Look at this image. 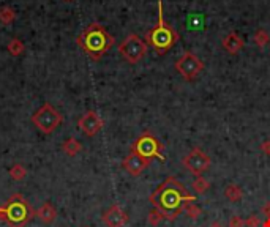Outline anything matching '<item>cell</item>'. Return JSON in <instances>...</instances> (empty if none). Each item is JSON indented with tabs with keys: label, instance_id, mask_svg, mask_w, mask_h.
<instances>
[{
	"label": "cell",
	"instance_id": "cell-21",
	"mask_svg": "<svg viewBox=\"0 0 270 227\" xmlns=\"http://www.w3.org/2000/svg\"><path fill=\"white\" fill-rule=\"evenodd\" d=\"M184 211L188 214V218H191V219H198L201 216V213H202V210H201L194 202H188V204L185 205V208H184Z\"/></svg>",
	"mask_w": 270,
	"mask_h": 227
},
{
	"label": "cell",
	"instance_id": "cell-23",
	"mask_svg": "<svg viewBox=\"0 0 270 227\" xmlns=\"http://www.w3.org/2000/svg\"><path fill=\"white\" fill-rule=\"evenodd\" d=\"M163 219H165V214H163L158 210V208H153V210H150V213H149V223L152 224V226L160 224Z\"/></svg>",
	"mask_w": 270,
	"mask_h": 227
},
{
	"label": "cell",
	"instance_id": "cell-18",
	"mask_svg": "<svg viewBox=\"0 0 270 227\" xmlns=\"http://www.w3.org/2000/svg\"><path fill=\"white\" fill-rule=\"evenodd\" d=\"M24 43L19 40V38H13L10 43H8V52L13 55V57H17V55H21L24 52Z\"/></svg>",
	"mask_w": 270,
	"mask_h": 227
},
{
	"label": "cell",
	"instance_id": "cell-12",
	"mask_svg": "<svg viewBox=\"0 0 270 227\" xmlns=\"http://www.w3.org/2000/svg\"><path fill=\"white\" fill-rule=\"evenodd\" d=\"M103 223L108 227H125L128 223V214L120 205H112L103 213Z\"/></svg>",
	"mask_w": 270,
	"mask_h": 227
},
{
	"label": "cell",
	"instance_id": "cell-19",
	"mask_svg": "<svg viewBox=\"0 0 270 227\" xmlns=\"http://www.w3.org/2000/svg\"><path fill=\"white\" fill-rule=\"evenodd\" d=\"M26 175H27V170H26V167L22 166V164H15V166L10 169V177L13 180H16V181L24 180V178H26Z\"/></svg>",
	"mask_w": 270,
	"mask_h": 227
},
{
	"label": "cell",
	"instance_id": "cell-5",
	"mask_svg": "<svg viewBox=\"0 0 270 227\" xmlns=\"http://www.w3.org/2000/svg\"><path fill=\"white\" fill-rule=\"evenodd\" d=\"M62 122H64L62 114L49 103H45L32 115V123L41 132H45V134H52V132L60 126Z\"/></svg>",
	"mask_w": 270,
	"mask_h": 227
},
{
	"label": "cell",
	"instance_id": "cell-22",
	"mask_svg": "<svg viewBox=\"0 0 270 227\" xmlns=\"http://www.w3.org/2000/svg\"><path fill=\"white\" fill-rule=\"evenodd\" d=\"M191 186H193V189H194V191H196L198 194H202V193H205L207 189L210 188V183L207 181L205 178H202V177H198V178L193 181Z\"/></svg>",
	"mask_w": 270,
	"mask_h": 227
},
{
	"label": "cell",
	"instance_id": "cell-7",
	"mask_svg": "<svg viewBox=\"0 0 270 227\" xmlns=\"http://www.w3.org/2000/svg\"><path fill=\"white\" fill-rule=\"evenodd\" d=\"M118 52L123 57L125 60L131 65H135L139 60H142L147 54V44L144 43L141 36H137L136 33L128 35L125 40L118 44Z\"/></svg>",
	"mask_w": 270,
	"mask_h": 227
},
{
	"label": "cell",
	"instance_id": "cell-26",
	"mask_svg": "<svg viewBox=\"0 0 270 227\" xmlns=\"http://www.w3.org/2000/svg\"><path fill=\"white\" fill-rule=\"evenodd\" d=\"M261 151L264 155H270V139H266V141L261 144Z\"/></svg>",
	"mask_w": 270,
	"mask_h": 227
},
{
	"label": "cell",
	"instance_id": "cell-28",
	"mask_svg": "<svg viewBox=\"0 0 270 227\" xmlns=\"http://www.w3.org/2000/svg\"><path fill=\"white\" fill-rule=\"evenodd\" d=\"M210 227H224V226L219 223V221H213V223L210 224Z\"/></svg>",
	"mask_w": 270,
	"mask_h": 227
},
{
	"label": "cell",
	"instance_id": "cell-24",
	"mask_svg": "<svg viewBox=\"0 0 270 227\" xmlns=\"http://www.w3.org/2000/svg\"><path fill=\"white\" fill-rule=\"evenodd\" d=\"M245 226L247 227H259L261 226V219L257 214H251L250 218L245 219Z\"/></svg>",
	"mask_w": 270,
	"mask_h": 227
},
{
	"label": "cell",
	"instance_id": "cell-29",
	"mask_svg": "<svg viewBox=\"0 0 270 227\" xmlns=\"http://www.w3.org/2000/svg\"><path fill=\"white\" fill-rule=\"evenodd\" d=\"M262 227H270V218H266V221L262 223Z\"/></svg>",
	"mask_w": 270,
	"mask_h": 227
},
{
	"label": "cell",
	"instance_id": "cell-9",
	"mask_svg": "<svg viewBox=\"0 0 270 227\" xmlns=\"http://www.w3.org/2000/svg\"><path fill=\"white\" fill-rule=\"evenodd\" d=\"M212 164V160L210 156L205 153V151H202L201 148H193L190 153H188L185 158H184V166L186 170H190L191 174L194 175H201L204 174L207 169L210 167Z\"/></svg>",
	"mask_w": 270,
	"mask_h": 227
},
{
	"label": "cell",
	"instance_id": "cell-14",
	"mask_svg": "<svg viewBox=\"0 0 270 227\" xmlns=\"http://www.w3.org/2000/svg\"><path fill=\"white\" fill-rule=\"evenodd\" d=\"M36 216H38L45 224H52L55 218H57V210L51 202H45L36 211Z\"/></svg>",
	"mask_w": 270,
	"mask_h": 227
},
{
	"label": "cell",
	"instance_id": "cell-3",
	"mask_svg": "<svg viewBox=\"0 0 270 227\" xmlns=\"http://www.w3.org/2000/svg\"><path fill=\"white\" fill-rule=\"evenodd\" d=\"M35 214L32 205L21 194H13L7 204L0 207V219L10 227H26Z\"/></svg>",
	"mask_w": 270,
	"mask_h": 227
},
{
	"label": "cell",
	"instance_id": "cell-8",
	"mask_svg": "<svg viewBox=\"0 0 270 227\" xmlns=\"http://www.w3.org/2000/svg\"><path fill=\"white\" fill-rule=\"evenodd\" d=\"M202 69H204V62L201 60L196 54L190 52V50L185 52L177 62H175V71H177L185 81L196 79Z\"/></svg>",
	"mask_w": 270,
	"mask_h": 227
},
{
	"label": "cell",
	"instance_id": "cell-20",
	"mask_svg": "<svg viewBox=\"0 0 270 227\" xmlns=\"http://www.w3.org/2000/svg\"><path fill=\"white\" fill-rule=\"evenodd\" d=\"M254 43H256L259 48H266L267 44L270 43V35L267 33L266 30H262V29L256 30V32H254Z\"/></svg>",
	"mask_w": 270,
	"mask_h": 227
},
{
	"label": "cell",
	"instance_id": "cell-6",
	"mask_svg": "<svg viewBox=\"0 0 270 227\" xmlns=\"http://www.w3.org/2000/svg\"><path fill=\"white\" fill-rule=\"evenodd\" d=\"M131 151L141 155L142 158H146V160H153V158L165 160V155H163L165 147H163V144L149 131L142 132V134L136 139L135 144L131 145Z\"/></svg>",
	"mask_w": 270,
	"mask_h": 227
},
{
	"label": "cell",
	"instance_id": "cell-17",
	"mask_svg": "<svg viewBox=\"0 0 270 227\" xmlns=\"http://www.w3.org/2000/svg\"><path fill=\"white\" fill-rule=\"evenodd\" d=\"M16 19V13L13 8H10V6H3V8H0V22L8 25L11 24Z\"/></svg>",
	"mask_w": 270,
	"mask_h": 227
},
{
	"label": "cell",
	"instance_id": "cell-11",
	"mask_svg": "<svg viewBox=\"0 0 270 227\" xmlns=\"http://www.w3.org/2000/svg\"><path fill=\"white\" fill-rule=\"evenodd\" d=\"M149 164H150V160H146V158H142L141 155L131 151V153L122 161V167L127 170L130 175L137 177L149 167Z\"/></svg>",
	"mask_w": 270,
	"mask_h": 227
},
{
	"label": "cell",
	"instance_id": "cell-25",
	"mask_svg": "<svg viewBox=\"0 0 270 227\" xmlns=\"http://www.w3.org/2000/svg\"><path fill=\"white\" fill-rule=\"evenodd\" d=\"M229 227H245V221L240 216L234 214V216L229 219Z\"/></svg>",
	"mask_w": 270,
	"mask_h": 227
},
{
	"label": "cell",
	"instance_id": "cell-27",
	"mask_svg": "<svg viewBox=\"0 0 270 227\" xmlns=\"http://www.w3.org/2000/svg\"><path fill=\"white\" fill-rule=\"evenodd\" d=\"M262 214H266V218H270V202H266V204H264Z\"/></svg>",
	"mask_w": 270,
	"mask_h": 227
},
{
	"label": "cell",
	"instance_id": "cell-15",
	"mask_svg": "<svg viewBox=\"0 0 270 227\" xmlns=\"http://www.w3.org/2000/svg\"><path fill=\"white\" fill-rule=\"evenodd\" d=\"M62 150L65 151L68 156H76L81 150H83V144H81L78 139L74 137H68L67 141L62 145Z\"/></svg>",
	"mask_w": 270,
	"mask_h": 227
},
{
	"label": "cell",
	"instance_id": "cell-10",
	"mask_svg": "<svg viewBox=\"0 0 270 227\" xmlns=\"http://www.w3.org/2000/svg\"><path fill=\"white\" fill-rule=\"evenodd\" d=\"M78 125H79L81 131H83L85 136L93 137L95 134H98L100 131H101L104 122H103V118L100 117L97 112L89 111V112H85L84 115L79 118Z\"/></svg>",
	"mask_w": 270,
	"mask_h": 227
},
{
	"label": "cell",
	"instance_id": "cell-13",
	"mask_svg": "<svg viewBox=\"0 0 270 227\" xmlns=\"http://www.w3.org/2000/svg\"><path fill=\"white\" fill-rule=\"evenodd\" d=\"M243 40L240 38V35L236 33V32H231L224 38H223V48L226 49V52L231 55H236L242 50L243 48Z\"/></svg>",
	"mask_w": 270,
	"mask_h": 227
},
{
	"label": "cell",
	"instance_id": "cell-2",
	"mask_svg": "<svg viewBox=\"0 0 270 227\" xmlns=\"http://www.w3.org/2000/svg\"><path fill=\"white\" fill-rule=\"evenodd\" d=\"M78 44L93 60H100L114 44V36L109 35L101 24L93 22L78 36Z\"/></svg>",
	"mask_w": 270,
	"mask_h": 227
},
{
	"label": "cell",
	"instance_id": "cell-4",
	"mask_svg": "<svg viewBox=\"0 0 270 227\" xmlns=\"http://www.w3.org/2000/svg\"><path fill=\"white\" fill-rule=\"evenodd\" d=\"M163 13H165L163 11V0H158V22L146 35L147 43L155 49V52L158 55H165L179 41V33L165 21Z\"/></svg>",
	"mask_w": 270,
	"mask_h": 227
},
{
	"label": "cell",
	"instance_id": "cell-16",
	"mask_svg": "<svg viewBox=\"0 0 270 227\" xmlns=\"http://www.w3.org/2000/svg\"><path fill=\"white\" fill-rule=\"evenodd\" d=\"M242 188L237 185H228L224 189V197L228 199L229 202H238L242 199Z\"/></svg>",
	"mask_w": 270,
	"mask_h": 227
},
{
	"label": "cell",
	"instance_id": "cell-30",
	"mask_svg": "<svg viewBox=\"0 0 270 227\" xmlns=\"http://www.w3.org/2000/svg\"><path fill=\"white\" fill-rule=\"evenodd\" d=\"M67 2H71V0H67Z\"/></svg>",
	"mask_w": 270,
	"mask_h": 227
},
{
	"label": "cell",
	"instance_id": "cell-1",
	"mask_svg": "<svg viewBox=\"0 0 270 227\" xmlns=\"http://www.w3.org/2000/svg\"><path fill=\"white\" fill-rule=\"evenodd\" d=\"M149 200L153 208H158L165 214V219L175 221L188 202H196V197L188 193L186 188L175 177H168L150 194Z\"/></svg>",
	"mask_w": 270,
	"mask_h": 227
}]
</instances>
